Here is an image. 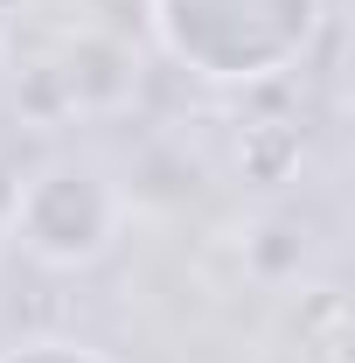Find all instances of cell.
<instances>
[{
  "label": "cell",
  "instance_id": "6da1fadb",
  "mask_svg": "<svg viewBox=\"0 0 355 363\" xmlns=\"http://www.w3.org/2000/svg\"><path fill=\"white\" fill-rule=\"evenodd\" d=\"M161 49L202 84H265L300 63L320 0H146Z\"/></svg>",
  "mask_w": 355,
  "mask_h": 363
},
{
  "label": "cell",
  "instance_id": "7a4b0ae2",
  "mask_svg": "<svg viewBox=\"0 0 355 363\" xmlns=\"http://www.w3.org/2000/svg\"><path fill=\"white\" fill-rule=\"evenodd\" d=\"M119 224H126V189L84 154H56L7 189V238H21V252L42 266H98L119 245Z\"/></svg>",
  "mask_w": 355,
  "mask_h": 363
},
{
  "label": "cell",
  "instance_id": "3957f363",
  "mask_svg": "<svg viewBox=\"0 0 355 363\" xmlns=\"http://www.w3.org/2000/svg\"><path fill=\"white\" fill-rule=\"evenodd\" d=\"M0 363H105V357L84 350V342H56V335H42V342H14V350H0Z\"/></svg>",
  "mask_w": 355,
  "mask_h": 363
},
{
  "label": "cell",
  "instance_id": "277c9868",
  "mask_svg": "<svg viewBox=\"0 0 355 363\" xmlns=\"http://www.w3.org/2000/svg\"><path fill=\"white\" fill-rule=\"evenodd\" d=\"M0 224H7V203H0Z\"/></svg>",
  "mask_w": 355,
  "mask_h": 363
}]
</instances>
